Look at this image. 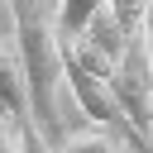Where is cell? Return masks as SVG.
Segmentation results:
<instances>
[{
  "label": "cell",
  "mask_w": 153,
  "mask_h": 153,
  "mask_svg": "<svg viewBox=\"0 0 153 153\" xmlns=\"http://www.w3.org/2000/svg\"><path fill=\"white\" fill-rule=\"evenodd\" d=\"M10 14H14V48H19V62L33 91V115L48 139L62 129V91H67L57 0H10Z\"/></svg>",
  "instance_id": "1"
},
{
  "label": "cell",
  "mask_w": 153,
  "mask_h": 153,
  "mask_svg": "<svg viewBox=\"0 0 153 153\" xmlns=\"http://www.w3.org/2000/svg\"><path fill=\"white\" fill-rule=\"evenodd\" d=\"M110 86H115V100H120V110H124V120H129L134 143H143V148L153 153V62H148V38H143V33H139V38L129 43V53L120 57Z\"/></svg>",
  "instance_id": "2"
},
{
  "label": "cell",
  "mask_w": 153,
  "mask_h": 153,
  "mask_svg": "<svg viewBox=\"0 0 153 153\" xmlns=\"http://www.w3.org/2000/svg\"><path fill=\"white\" fill-rule=\"evenodd\" d=\"M0 115H10V120L24 129V139H29L33 153H53L48 139H43V129H38L33 91H29V76H24V62H19L14 38H0Z\"/></svg>",
  "instance_id": "3"
},
{
  "label": "cell",
  "mask_w": 153,
  "mask_h": 153,
  "mask_svg": "<svg viewBox=\"0 0 153 153\" xmlns=\"http://www.w3.org/2000/svg\"><path fill=\"white\" fill-rule=\"evenodd\" d=\"M81 38H86V43H91V48H96L100 57H110L115 67H120V57H124V53H129V43H134V38L124 33V24H120L115 5H105V10H100V14L91 19V29H86Z\"/></svg>",
  "instance_id": "4"
},
{
  "label": "cell",
  "mask_w": 153,
  "mask_h": 153,
  "mask_svg": "<svg viewBox=\"0 0 153 153\" xmlns=\"http://www.w3.org/2000/svg\"><path fill=\"white\" fill-rule=\"evenodd\" d=\"M105 5L110 0H57V29H62V38H81Z\"/></svg>",
  "instance_id": "5"
},
{
  "label": "cell",
  "mask_w": 153,
  "mask_h": 153,
  "mask_svg": "<svg viewBox=\"0 0 153 153\" xmlns=\"http://www.w3.org/2000/svg\"><path fill=\"white\" fill-rule=\"evenodd\" d=\"M53 153H124V148H120V139H115L110 129H76V134H67Z\"/></svg>",
  "instance_id": "6"
},
{
  "label": "cell",
  "mask_w": 153,
  "mask_h": 153,
  "mask_svg": "<svg viewBox=\"0 0 153 153\" xmlns=\"http://www.w3.org/2000/svg\"><path fill=\"white\" fill-rule=\"evenodd\" d=\"M0 153H33L29 139H24V129H19L10 115H0Z\"/></svg>",
  "instance_id": "7"
},
{
  "label": "cell",
  "mask_w": 153,
  "mask_h": 153,
  "mask_svg": "<svg viewBox=\"0 0 153 153\" xmlns=\"http://www.w3.org/2000/svg\"><path fill=\"white\" fill-rule=\"evenodd\" d=\"M143 38H148V62H153V14H148V29H143Z\"/></svg>",
  "instance_id": "8"
},
{
  "label": "cell",
  "mask_w": 153,
  "mask_h": 153,
  "mask_svg": "<svg viewBox=\"0 0 153 153\" xmlns=\"http://www.w3.org/2000/svg\"><path fill=\"white\" fill-rule=\"evenodd\" d=\"M0 5H10V0H0Z\"/></svg>",
  "instance_id": "9"
}]
</instances>
